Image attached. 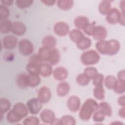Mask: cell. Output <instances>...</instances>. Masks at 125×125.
Wrapping results in <instances>:
<instances>
[{"mask_svg": "<svg viewBox=\"0 0 125 125\" xmlns=\"http://www.w3.org/2000/svg\"><path fill=\"white\" fill-rule=\"evenodd\" d=\"M92 80L93 84L95 86L103 84V83L104 80V76L101 73H98Z\"/></svg>", "mask_w": 125, "mask_h": 125, "instance_id": "obj_44", "label": "cell"}, {"mask_svg": "<svg viewBox=\"0 0 125 125\" xmlns=\"http://www.w3.org/2000/svg\"><path fill=\"white\" fill-rule=\"evenodd\" d=\"M99 109V104L95 100L87 99L83 104L79 112L81 120L87 121L91 117L92 114Z\"/></svg>", "mask_w": 125, "mask_h": 125, "instance_id": "obj_2", "label": "cell"}, {"mask_svg": "<svg viewBox=\"0 0 125 125\" xmlns=\"http://www.w3.org/2000/svg\"><path fill=\"white\" fill-rule=\"evenodd\" d=\"M69 37L72 42L76 43L82 39L84 37V35L79 29H74L69 31Z\"/></svg>", "mask_w": 125, "mask_h": 125, "instance_id": "obj_22", "label": "cell"}, {"mask_svg": "<svg viewBox=\"0 0 125 125\" xmlns=\"http://www.w3.org/2000/svg\"><path fill=\"white\" fill-rule=\"evenodd\" d=\"M33 0H17L16 4L20 9H25L30 7L32 5Z\"/></svg>", "mask_w": 125, "mask_h": 125, "instance_id": "obj_37", "label": "cell"}, {"mask_svg": "<svg viewBox=\"0 0 125 125\" xmlns=\"http://www.w3.org/2000/svg\"><path fill=\"white\" fill-rule=\"evenodd\" d=\"M93 95L94 97L99 100L104 99L105 97V91L103 84L95 86L93 90Z\"/></svg>", "mask_w": 125, "mask_h": 125, "instance_id": "obj_26", "label": "cell"}, {"mask_svg": "<svg viewBox=\"0 0 125 125\" xmlns=\"http://www.w3.org/2000/svg\"><path fill=\"white\" fill-rule=\"evenodd\" d=\"M118 103L120 106H122V107H125V95L121 96L118 98Z\"/></svg>", "mask_w": 125, "mask_h": 125, "instance_id": "obj_47", "label": "cell"}, {"mask_svg": "<svg viewBox=\"0 0 125 125\" xmlns=\"http://www.w3.org/2000/svg\"><path fill=\"white\" fill-rule=\"evenodd\" d=\"M69 91L70 85L67 82H61L57 85V93L59 96L64 97L68 94Z\"/></svg>", "mask_w": 125, "mask_h": 125, "instance_id": "obj_18", "label": "cell"}, {"mask_svg": "<svg viewBox=\"0 0 125 125\" xmlns=\"http://www.w3.org/2000/svg\"><path fill=\"white\" fill-rule=\"evenodd\" d=\"M125 1L123 0L120 2V7L122 10V12H125Z\"/></svg>", "mask_w": 125, "mask_h": 125, "instance_id": "obj_52", "label": "cell"}, {"mask_svg": "<svg viewBox=\"0 0 125 125\" xmlns=\"http://www.w3.org/2000/svg\"><path fill=\"white\" fill-rule=\"evenodd\" d=\"M74 4V1L72 0H59L57 1L58 7L62 10L70 9Z\"/></svg>", "mask_w": 125, "mask_h": 125, "instance_id": "obj_28", "label": "cell"}, {"mask_svg": "<svg viewBox=\"0 0 125 125\" xmlns=\"http://www.w3.org/2000/svg\"><path fill=\"white\" fill-rule=\"evenodd\" d=\"M17 44L18 39L14 35H7L4 37L2 40V45L3 47L6 49H14Z\"/></svg>", "mask_w": 125, "mask_h": 125, "instance_id": "obj_7", "label": "cell"}, {"mask_svg": "<svg viewBox=\"0 0 125 125\" xmlns=\"http://www.w3.org/2000/svg\"><path fill=\"white\" fill-rule=\"evenodd\" d=\"M42 103L38 98H33L29 99L26 103V106L29 112L33 115L37 114L42 108Z\"/></svg>", "mask_w": 125, "mask_h": 125, "instance_id": "obj_5", "label": "cell"}, {"mask_svg": "<svg viewBox=\"0 0 125 125\" xmlns=\"http://www.w3.org/2000/svg\"><path fill=\"white\" fill-rule=\"evenodd\" d=\"M92 44V42L91 40L86 37H84L82 39H81L79 42L76 43V45L77 47L82 50H84L88 49Z\"/></svg>", "mask_w": 125, "mask_h": 125, "instance_id": "obj_30", "label": "cell"}, {"mask_svg": "<svg viewBox=\"0 0 125 125\" xmlns=\"http://www.w3.org/2000/svg\"><path fill=\"white\" fill-rule=\"evenodd\" d=\"M34 49L32 42L28 39H22L18 42L19 51L23 56H27L31 55L34 51Z\"/></svg>", "mask_w": 125, "mask_h": 125, "instance_id": "obj_4", "label": "cell"}, {"mask_svg": "<svg viewBox=\"0 0 125 125\" xmlns=\"http://www.w3.org/2000/svg\"><path fill=\"white\" fill-rule=\"evenodd\" d=\"M2 4L4 6H10L14 2L13 0H2L1 1Z\"/></svg>", "mask_w": 125, "mask_h": 125, "instance_id": "obj_49", "label": "cell"}, {"mask_svg": "<svg viewBox=\"0 0 125 125\" xmlns=\"http://www.w3.org/2000/svg\"><path fill=\"white\" fill-rule=\"evenodd\" d=\"M99 11L102 15H106L111 9V1L103 0L99 5Z\"/></svg>", "mask_w": 125, "mask_h": 125, "instance_id": "obj_29", "label": "cell"}, {"mask_svg": "<svg viewBox=\"0 0 125 125\" xmlns=\"http://www.w3.org/2000/svg\"><path fill=\"white\" fill-rule=\"evenodd\" d=\"M41 2H42L45 5L52 6L55 4V3L56 1V0H41Z\"/></svg>", "mask_w": 125, "mask_h": 125, "instance_id": "obj_48", "label": "cell"}, {"mask_svg": "<svg viewBox=\"0 0 125 125\" xmlns=\"http://www.w3.org/2000/svg\"><path fill=\"white\" fill-rule=\"evenodd\" d=\"M80 60L81 62L85 65H94L99 62L100 56L97 51L91 49L83 53Z\"/></svg>", "mask_w": 125, "mask_h": 125, "instance_id": "obj_3", "label": "cell"}, {"mask_svg": "<svg viewBox=\"0 0 125 125\" xmlns=\"http://www.w3.org/2000/svg\"><path fill=\"white\" fill-rule=\"evenodd\" d=\"M109 43L108 55H114L117 54L120 49V43L118 41L115 39H111L108 41Z\"/></svg>", "mask_w": 125, "mask_h": 125, "instance_id": "obj_21", "label": "cell"}, {"mask_svg": "<svg viewBox=\"0 0 125 125\" xmlns=\"http://www.w3.org/2000/svg\"><path fill=\"white\" fill-rule=\"evenodd\" d=\"M96 48L100 53L103 55H108L109 48V41L104 40L99 41L96 43Z\"/></svg>", "mask_w": 125, "mask_h": 125, "instance_id": "obj_17", "label": "cell"}, {"mask_svg": "<svg viewBox=\"0 0 125 125\" xmlns=\"http://www.w3.org/2000/svg\"><path fill=\"white\" fill-rule=\"evenodd\" d=\"M76 124L75 119L71 115H64L62 116L61 118L59 119V125H75Z\"/></svg>", "mask_w": 125, "mask_h": 125, "instance_id": "obj_33", "label": "cell"}, {"mask_svg": "<svg viewBox=\"0 0 125 125\" xmlns=\"http://www.w3.org/2000/svg\"><path fill=\"white\" fill-rule=\"evenodd\" d=\"M121 12L116 8H113L106 14V20L107 21L111 24H115L119 22Z\"/></svg>", "mask_w": 125, "mask_h": 125, "instance_id": "obj_9", "label": "cell"}, {"mask_svg": "<svg viewBox=\"0 0 125 125\" xmlns=\"http://www.w3.org/2000/svg\"><path fill=\"white\" fill-rule=\"evenodd\" d=\"M104 80L105 87L109 89H113L117 81L116 78L113 75H107Z\"/></svg>", "mask_w": 125, "mask_h": 125, "instance_id": "obj_32", "label": "cell"}, {"mask_svg": "<svg viewBox=\"0 0 125 125\" xmlns=\"http://www.w3.org/2000/svg\"><path fill=\"white\" fill-rule=\"evenodd\" d=\"M106 29L102 25L95 26L92 36L96 40H104L107 36Z\"/></svg>", "mask_w": 125, "mask_h": 125, "instance_id": "obj_14", "label": "cell"}, {"mask_svg": "<svg viewBox=\"0 0 125 125\" xmlns=\"http://www.w3.org/2000/svg\"><path fill=\"white\" fill-rule=\"evenodd\" d=\"M99 110L105 116L110 117L112 114V109L110 105L106 102H102L99 104Z\"/></svg>", "mask_w": 125, "mask_h": 125, "instance_id": "obj_24", "label": "cell"}, {"mask_svg": "<svg viewBox=\"0 0 125 125\" xmlns=\"http://www.w3.org/2000/svg\"><path fill=\"white\" fill-rule=\"evenodd\" d=\"M40 124L39 119L35 116H29L23 121L24 125H38Z\"/></svg>", "mask_w": 125, "mask_h": 125, "instance_id": "obj_38", "label": "cell"}, {"mask_svg": "<svg viewBox=\"0 0 125 125\" xmlns=\"http://www.w3.org/2000/svg\"><path fill=\"white\" fill-rule=\"evenodd\" d=\"M16 83L17 86L21 88H25L27 87V75L25 73H21L17 76L16 79Z\"/></svg>", "mask_w": 125, "mask_h": 125, "instance_id": "obj_23", "label": "cell"}, {"mask_svg": "<svg viewBox=\"0 0 125 125\" xmlns=\"http://www.w3.org/2000/svg\"><path fill=\"white\" fill-rule=\"evenodd\" d=\"M56 43V38L51 35H47L44 37L42 41V47L48 49H51L55 48Z\"/></svg>", "mask_w": 125, "mask_h": 125, "instance_id": "obj_16", "label": "cell"}, {"mask_svg": "<svg viewBox=\"0 0 125 125\" xmlns=\"http://www.w3.org/2000/svg\"><path fill=\"white\" fill-rule=\"evenodd\" d=\"M95 27V24L94 23H89L83 29V31L86 35L91 36L93 34Z\"/></svg>", "mask_w": 125, "mask_h": 125, "instance_id": "obj_45", "label": "cell"}, {"mask_svg": "<svg viewBox=\"0 0 125 125\" xmlns=\"http://www.w3.org/2000/svg\"><path fill=\"white\" fill-rule=\"evenodd\" d=\"M11 104L10 102L5 98L0 99V113L1 114L5 113L10 109Z\"/></svg>", "mask_w": 125, "mask_h": 125, "instance_id": "obj_31", "label": "cell"}, {"mask_svg": "<svg viewBox=\"0 0 125 125\" xmlns=\"http://www.w3.org/2000/svg\"><path fill=\"white\" fill-rule=\"evenodd\" d=\"M113 89L117 94H123L125 91V82H123L118 80Z\"/></svg>", "mask_w": 125, "mask_h": 125, "instance_id": "obj_36", "label": "cell"}, {"mask_svg": "<svg viewBox=\"0 0 125 125\" xmlns=\"http://www.w3.org/2000/svg\"><path fill=\"white\" fill-rule=\"evenodd\" d=\"M67 106L70 111L73 112L78 111L81 106V100L76 95L70 96L67 101Z\"/></svg>", "mask_w": 125, "mask_h": 125, "instance_id": "obj_11", "label": "cell"}, {"mask_svg": "<svg viewBox=\"0 0 125 125\" xmlns=\"http://www.w3.org/2000/svg\"><path fill=\"white\" fill-rule=\"evenodd\" d=\"M10 15L9 9L2 4L0 5V21L7 19Z\"/></svg>", "mask_w": 125, "mask_h": 125, "instance_id": "obj_41", "label": "cell"}, {"mask_svg": "<svg viewBox=\"0 0 125 125\" xmlns=\"http://www.w3.org/2000/svg\"><path fill=\"white\" fill-rule=\"evenodd\" d=\"M90 79H93L98 73L96 68L94 67H87L84 70L83 72Z\"/></svg>", "mask_w": 125, "mask_h": 125, "instance_id": "obj_39", "label": "cell"}, {"mask_svg": "<svg viewBox=\"0 0 125 125\" xmlns=\"http://www.w3.org/2000/svg\"><path fill=\"white\" fill-rule=\"evenodd\" d=\"M26 31V28L25 24L21 21H16L12 22L11 32L17 36L23 35Z\"/></svg>", "mask_w": 125, "mask_h": 125, "instance_id": "obj_12", "label": "cell"}, {"mask_svg": "<svg viewBox=\"0 0 125 125\" xmlns=\"http://www.w3.org/2000/svg\"><path fill=\"white\" fill-rule=\"evenodd\" d=\"M89 23L88 19L84 16H80L76 17L74 21L75 26L79 29L83 30Z\"/></svg>", "mask_w": 125, "mask_h": 125, "instance_id": "obj_19", "label": "cell"}, {"mask_svg": "<svg viewBox=\"0 0 125 125\" xmlns=\"http://www.w3.org/2000/svg\"><path fill=\"white\" fill-rule=\"evenodd\" d=\"M12 23L8 19L3 20L0 23V31L2 34H7L11 31Z\"/></svg>", "mask_w": 125, "mask_h": 125, "instance_id": "obj_27", "label": "cell"}, {"mask_svg": "<svg viewBox=\"0 0 125 125\" xmlns=\"http://www.w3.org/2000/svg\"><path fill=\"white\" fill-rule=\"evenodd\" d=\"M90 79L83 73L77 75L76 77L77 83L81 86H85L90 82Z\"/></svg>", "mask_w": 125, "mask_h": 125, "instance_id": "obj_34", "label": "cell"}, {"mask_svg": "<svg viewBox=\"0 0 125 125\" xmlns=\"http://www.w3.org/2000/svg\"><path fill=\"white\" fill-rule=\"evenodd\" d=\"M28 63L40 65L42 63V61L38 54H33L29 57Z\"/></svg>", "mask_w": 125, "mask_h": 125, "instance_id": "obj_43", "label": "cell"}, {"mask_svg": "<svg viewBox=\"0 0 125 125\" xmlns=\"http://www.w3.org/2000/svg\"><path fill=\"white\" fill-rule=\"evenodd\" d=\"M53 73L51 65L47 63L42 62L40 65V75L44 77L50 76Z\"/></svg>", "mask_w": 125, "mask_h": 125, "instance_id": "obj_20", "label": "cell"}, {"mask_svg": "<svg viewBox=\"0 0 125 125\" xmlns=\"http://www.w3.org/2000/svg\"><path fill=\"white\" fill-rule=\"evenodd\" d=\"M40 83L41 78L39 75H27V83L28 86L31 87H35L39 85Z\"/></svg>", "mask_w": 125, "mask_h": 125, "instance_id": "obj_25", "label": "cell"}, {"mask_svg": "<svg viewBox=\"0 0 125 125\" xmlns=\"http://www.w3.org/2000/svg\"><path fill=\"white\" fill-rule=\"evenodd\" d=\"M40 65L28 63L26 66V69L29 74H34V75H40Z\"/></svg>", "mask_w": 125, "mask_h": 125, "instance_id": "obj_35", "label": "cell"}, {"mask_svg": "<svg viewBox=\"0 0 125 125\" xmlns=\"http://www.w3.org/2000/svg\"><path fill=\"white\" fill-rule=\"evenodd\" d=\"M119 23L122 25H125V12H121Z\"/></svg>", "mask_w": 125, "mask_h": 125, "instance_id": "obj_51", "label": "cell"}, {"mask_svg": "<svg viewBox=\"0 0 125 125\" xmlns=\"http://www.w3.org/2000/svg\"><path fill=\"white\" fill-rule=\"evenodd\" d=\"M38 99L42 103L46 104L49 102L51 98V92L50 89L43 86L40 88L37 94Z\"/></svg>", "mask_w": 125, "mask_h": 125, "instance_id": "obj_8", "label": "cell"}, {"mask_svg": "<svg viewBox=\"0 0 125 125\" xmlns=\"http://www.w3.org/2000/svg\"><path fill=\"white\" fill-rule=\"evenodd\" d=\"M60 59V53L57 48L55 47L50 49L47 60V62L49 64L53 65H56L59 62Z\"/></svg>", "mask_w": 125, "mask_h": 125, "instance_id": "obj_13", "label": "cell"}, {"mask_svg": "<svg viewBox=\"0 0 125 125\" xmlns=\"http://www.w3.org/2000/svg\"><path fill=\"white\" fill-rule=\"evenodd\" d=\"M118 79L119 81L125 82V71L124 69L121 70L118 72Z\"/></svg>", "mask_w": 125, "mask_h": 125, "instance_id": "obj_46", "label": "cell"}, {"mask_svg": "<svg viewBox=\"0 0 125 125\" xmlns=\"http://www.w3.org/2000/svg\"><path fill=\"white\" fill-rule=\"evenodd\" d=\"M53 31L55 34L57 36L63 37L66 36L69 32V27L66 22L59 21L54 24Z\"/></svg>", "mask_w": 125, "mask_h": 125, "instance_id": "obj_6", "label": "cell"}, {"mask_svg": "<svg viewBox=\"0 0 125 125\" xmlns=\"http://www.w3.org/2000/svg\"><path fill=\"white\" fill-rule=\"evenodd\" d=\"M105 119V115L100 110H98L93 113V120L94 122L100 123L102 122Z\"/></svg>", "mask_w": 125, "mask_h": 125, "instance_id": "obj_42", "label": "cell"}, {"mask_svg": "<svg viewBox=\"0 0 125 125\" xmlns=\"http://www.w3.org/2000/svg\"><path fill=\"white\" fill-rule=\"evenodd\" d=\"M52 73L54 78L60 81H62L66 79L68 75L67 69L62 66H59L56 68Z\"/></svg>", "mask_w": 125, "mask_h": 125, "instance_id": "obj_15", "label": "cell"}, {"mask_svg": "<svg viewBox=\"0 0 125 125\" xmlns=\"http://www.w3.org/2000/svg\"><path fill=\"white\" fill-rule=\"evenodd\" d=\"M119 115L121 117H122L123 118H125V107H123L122 108L120 109V110L119 111Z\"/></svg>", "mask_w": 125, "mask_h": 125, "instance_id": "obj_50", "label": "cell"}, {"mask_svg": "<svg viewBox=\"0 0 125 125\" xmlns=\"http://www.w3.org/2000/svg\"><path fill=\"white\" fill-rule=\"evenodd\" d=\"M27 106L21 102L15 104L6 114V120L10 123H16L26 117L28 114Z\"/></svg>", "mask_w": 125, "mask_h": 125, "instance_id": "obj_1", "label": "cell"}, {"mask_svg": "<svg viewBox=\"0 0 125 125\" xmlns=\"http://www.w3.org/2000/svg\"><path fill=\"white\" fill-rule=\"evenodd\" d=\"M49 50L50 49H46L43 47H42L39 49L37 54L42 62H47Z\"/></svg>", "mask_w": 125, "mask_h": 125, "instance_id": "obj_40", "label": "cell"}, {"mask_svg": "<svg viewBox=\"0 0 125 125\" xmlns=\"http://www.w3.org/2000/svg\"><path fill=\"white\" fill-rule=\"evenodd\" d=\"M40 116L41 120L45 124H53L56 120V116L54 112L49 109H45L42 110L40 113Z\"/></svg>", "mask_w": 125, "mask_h": 125, "instance_id": "obj_10", "label": "cell"}]
</instances>
